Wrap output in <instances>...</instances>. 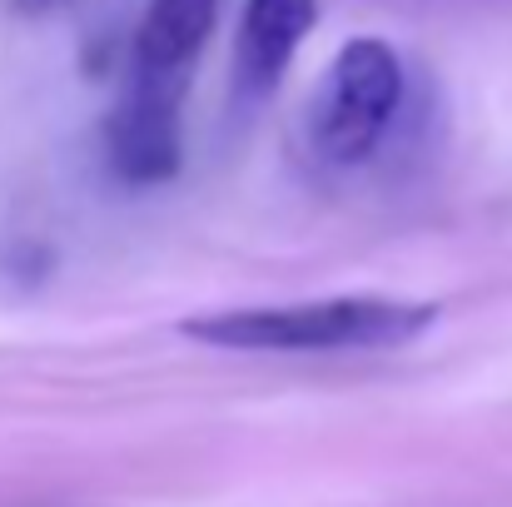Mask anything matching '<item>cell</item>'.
<instances>
[{
	"label": "cell",
	"mask_w": 512,
	"mask_h": 507,
	"mask_svg": "<svg viewBox=\"0 0 512 507\" xmlns=\"http://www.w3.org/2000/svg\"><path fill=\"white\" fill-rule=\"evenodd\" d=\"M438 304L383 299V294H339L304 304H254L214 309L179 324V334L234 353H373L428 334Z\"/></svg>",
	"instance_id": "1"
},
{
	"label": "cell",
	"mask_w": 512,
	"mask_h": 507,
	"mask_svg": "<svg viewBox=\"0 0 512 507\" xmlns=\"http://www.w3.org/2000/svg\"><path fill=\"white\" fill-rule=\"evenodd\" d=\"M403 100H408L403 55L378 35H353L334 55L329 80L319 85L314 110H309L314 155L339 169L363 165L388 140Z\"/></svg>",
	"instance_id": "2"
},
{
	"label": "cell",
	"mask_w": 512,
	"mask_h": 507,
	"mask_svg": "<svg viewBox=\"0 0 512 507\" xmlns=\"http://www.w3.org/2000/svg\"><path fill=\"white\" fill-rule=\"evenodd\" d=\"M184 80L130 70L125 95L105 120V155L125 184H165L184 155Z\"/></svg>",
	"instance_id": "3"
},
{
	"label": "cell",
	"mask_w": 512,
	"mask_h": 507,
	"mask_svg": "<svg viewBox=\"0 0 512 507\" xmlns=\"http://www.w3.org/2000/svg\"><path fill=\"white\" fill-rule=\"evenodd\" d=\"M319 20V0H244L234 35V80L239 95L264 100L294 65L304 35Z\"/></svg>",
	"instance_id": "4"
},
{
	"label": "cell",
	"mask_w": 512,
	"mask_h": 507,
	"mask_svg": "<svg viewBox=\"0 0 512 507\" xmlns=\"http://www.w3.org/2000/svg\"><path fill=\"white\" fill-rule=\"evenodd\" d=\"M214 20H219V0H150L135 25L130 70L189 85V70H194Z\"/></svg>",
	"instance_id": "5"
}]
</instances>
